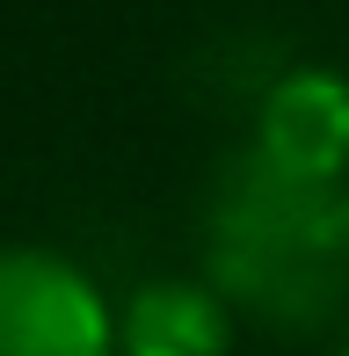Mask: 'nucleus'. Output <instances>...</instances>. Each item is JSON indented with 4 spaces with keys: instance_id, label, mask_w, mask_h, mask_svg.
<instances>
[{
    "instance_id": "obj_1",
    "label": "nucleus",
    "mask_w": 349,
    "mask_h": 356,
    "mask_svg": "<svg viewBox=\"0 0 349 356\" xmlns=\"http://www.w3.org/2000/svg\"><path fill=\"white\" fill-rule=\"evenodd\" d=\"M204 284L262 327H320L349 291V182L233 160L204 225Z\"/></svg>"
},
{
    "instance_id": "obj_3",
    "label": "nucleus",
    "mask_w": 349,
    "mask_h": 356,
    "mask_svg": "<svg viewBox=\"0 0 349 356\" xmlns=\"http://www.w3.org/2000/svg\"><path fill=\"white\" fill-rule=\"evenodd\" d=\"M269 175L291 182H349V73L284 66L255 102V131L241 145Z\"/></svg>"
},
{
    "instance_id": "obj_5",
    "label": "nucleus",
    "mask_w": 349,
    "mask_h": 356,
    "mask_svg": "<svg viewBox=\"0 0 349 356\" xmlns=\"http://www.w3.org/2000/svg\"><path fill=\"white\" fill-rule=\"evenodd\" d=\"M335 356H349V334H342V342H335Z\"/></svg>"
},
{
    "instance_id": "obj_4",
    "label": "nucleus",
    "mask_w": 349,
    "mask_h": 356,
    "mask_svg": "<svg viewBox=\"0 0 349 356\" xmlns=\"http://www.w3.org/2000/svg\"><path fill=\"white\" fill-rule=\"evenodd\" d=\"M241 313L204 277H146L117 298V356H233Z\"/></svg>"
},
{
    "instance_id": "obj_2",
    "label": "nucleus",
    "mask_w": 349,
    "mask_h": 356,
    "mask_svg": "<svg viewBox=\"0 0 349 356\" xmlns=\"http://www.w3.org/2000/svg\"><path fill=\"white\" fill-rule=\"evenodd\" d=\"M0 356H117V298L44 240H0Z\"/></svg>"
}]
</instances>
